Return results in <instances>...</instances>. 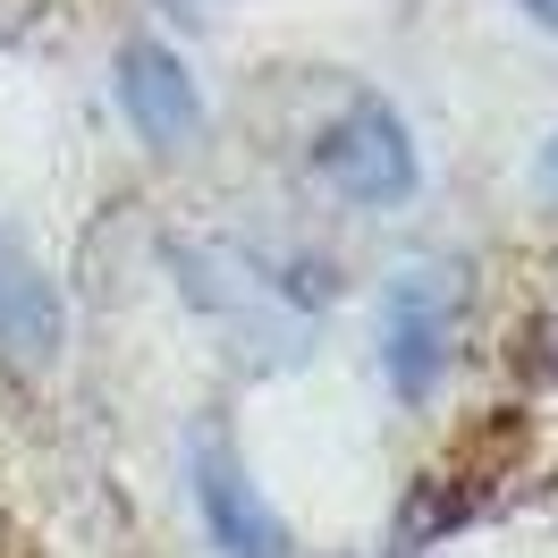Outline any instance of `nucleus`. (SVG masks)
Listing matches in <instances>:
<instances>
[{
	"label": "nucleus",
	"mask_w": 558,
	"mask_h": 558,
	"mask_svg": "<svg viewBox=\"0 0 558 558\" xmlns=\"http://www.w3.org/2000/svg\"><path fill=\"white\" fill-rule=\"evenodd\" d=\"M161 9H178V17H211L220 0H161Z\"/></svg>",
	"instance_id": "nucleus-8"
},
{
	"label": "nucleus",
	"mask_w": 558,
	"mask_h": 558,
	"mask_svg": "<svg viewBox=\"0 0 558 558\" xmlns=\"http://www.w3.org/2000/svg\"><path fill=\"white\" fill-rule=\"evenodd\" d=\"M457 339H465V263H449V254L398 263L381 288V373L407 407H423L449 381Z\"/></svg>",
	"instance_id": "nucleus-2"
},
{
	"label": "nucleus",
	"mask_w": 558,
	"mask_h": 558,
	"mask_svg": "<svg viewBox=\"0 0 558 558\" xmlns=\"http://www.w3.org/2000/svg\"><path fill=\"white\" fill-rule=\"evenodd\" d=\"M60 288L26 245L0 229V373H43L60 355Z\"/></svg>",
	"instance_id": "nucleus-6"
},
{
	"label": "nucleus",
	"mask_w": 558,
	"mask_h": 558,
	"mask_svg": "<svg viewBox=\"0 0 558 558\" xmlns=\"http://www.w3.org/2000/svg\"><path fill=\"white\" fill-rule=\"evenodd\" d=\"M524 9H533V17H542V26L558 35V0H524Z\"/></svg>",
	"instance_id": "nucleus-9"
},
{
	"label": "nucleus",
	"mask_w": 558,
	"mask_h": 558,
	"mask_svg": "<svg viewBox=\"0 0 558 558\" xmlns=\"http://www.w3.org/2000/svg\"><path fill=\"white\" fill-rule=\"evenodd\" d=\"M186 490H195V517H204V542L220 558H296L288 550V524L271 517L263 483L245 474L229 423H204L195 449H186Z\"/></svg>",
	"instance_id": "nucleus-4"
},
{
	"label": "nucleus",
	"mask_w": 558,
	"mask_h": 558,
	"mask_svg": "<svg viewBox=\"0 0 558 558\" xmlns=\"http://www.w3.org/2000/svg\"><path fill=\"white\" fill-rule=\"evenodd\" d=\"M533 195H542V204L558 211V136L542 144V153H533Z\"/></svg>",
	"instance_id": "nucleus-7"
},
{
	"label": "nucleus",
	"mask_w": 558,
	"mask_h": 558,
	"mask_svg": "<svg viewBox=\"0 0 558 558\" xmlns=\"http://www.w3.org/2000/svg\"><path fill=\"white\" fill-rule=\"evenodd\" d=\"M314 178L339 195L348 211H398L415 195V136H407V119L389 102H348L330 128L314 136Z\"/></svg>",
	"instance_id": "nucleus-3"
},
{
	"label": "nucleus",
	"mask_w": 558,
	"mask_h": 558,
	"mask_svg": "<svg viewBox=\"0 0 558 558\" xmlns=\"http://www.w3.org/2000/svg\"><path fill=\"white\" fill-rule=\"evenodd\" d=\"M110 85H119L128 128H136L153 153H178V144L204 128V94H195V76L178 69L170 43H128V51H119V69H110Z\"/></svg>",
	"instance_id": "nucleus-5"
},
{
	"label": "nucleus",
	"mask_w": 558,
	"mask_h": 558,
	"mask_svg": "<svg viewBox=\"0 0 558 558\" xmlns=\"http://www.w3.org/2000/svg\"><path fill=\"white\" fill-rule=\"evenodd\" d=\"M170 271L186 305L245 355V364H305L322 339V279L263 238L211 229V238H178Z\"/></svg>",
	"instance_id": "nucleus-1"
}]
</instances>
